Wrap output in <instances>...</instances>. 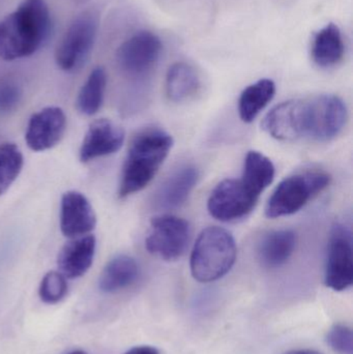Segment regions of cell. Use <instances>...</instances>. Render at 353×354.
I'll list each match as a JSON object with an SVG mask.
<instances>
[{
    "mask_svg": "<svg viewBox=\"0 0 353 354\" xmlns=\"http://www.w3.org/2000/svg\"><path fill=\"white\" fill-rule=\"evenodd\" d=\"M347 116V108L341 97L318 95L276 106L263 118L261 127L280 141L308 139L327 142L343 131Z\"/></svg>",
    "mask_w": 353,
    "mask_h": 354,
    "instance_id": "6da1fadb",
    "label": "cell"
},
{
    "mask_svg": "<svg viewBox=\"0 0 353 354\" xmlns=\"http://www.w3.org/2000/svg\"><path fill=\"white\" fill-rule=\"evenodd\" d=\"M50 26L45 0H23L0 21V58L10 62L32 55L47 39Z\"/></svg>",
    "mask_w": 353,
    "mask_h": 354,
    "instance_id": "7a4b0ae2",
    "label": "cell"
},
{
    "mask_svg": "<svg viewBox=\"0 0 353 354\" xmlns=\"http://www.w3.org/2000/svg\"><path fill=\"white\" fill-rule=\"evenodd\" d=\"M173 147L169 133L157 127L143 129L128 147L120 177L118 196L126 198L142 191L159 171Z\"/></svg>",
    "mask_w": 353,
    "mask_h": 354,
    "instance_id": "3957f363",
    "label": "cell"
},
{
    "mask_svg": "<svg viewBox=\"0 0 353 354\" xmlns=\"http://www.w3.org/2000/svg\"><path fill=\"white\" fill-rule=\"evenodd\" d=\"M238 249L231 233L220 227H209L199 234L191 254V274L200 283L223 278L236 263Z\"/></svg>",
    "mask_w": 353,
    "mask_h": 354,
    "instance_id": "277c9868",
    "label": "cell"
},
{
    "mask_svg": "<svg viewBox=\"0 0 353 354\" xmlns=\"http://www.w3.org/2000/svg\"><path fill=\"white\" fill-rule=\"evenodd\" d=\"M330 183V174L318 170H307L286 177L269 197L265 214L269 218H276L296 214L327 189Z\"/></svg>",
    "mask_w": 353,
    "mask_h": 354,
    "instance_id": "5b68a950",
    "label": "cell"
},
{
    "mask_svg": "<svg viewBox=\"0 0 353 354\" xmlns=\"http://www.w3.org/2000/svg\"><path fill=\"white\" fill-rule=\"evenodd\" d=\"M260 195L242 177L224 179L211 192L207 209L217 220L232 222L252 212Z\"/></svg>",
    "mask_w": 353,
    "mask_h": 354,
    "instance_id": "8992f818",
    "label": "cell"
},
{
    "mask_svg": "<svg viewBox=\"0 0 353 354\" xmlns=\"http://www.w3.org/2000/svg\"><path fill=\"white\" fill-rule=\"evenodd\" d=\"M190 235V225L186 220L171 214H161L151 220L145 248L160 259L175 261L186 252Z\"/></svg>",
    "mask_w": 353,
    "mask_h": 354,
    "instance_id": "52a82bcc",
    "label": "cell"
},
{
    "mask_svg": "<svg viewBox=\"0 0 353 354\" xmlns=\"http://www.w3.org/2000/svg\"><path fill=\"white\" fill-rule=\"evenodd\" d=\"M97 26L99 21L93 12H84L73 21L56 48L58 68L70 72L83 64L93 49Z\"/></svg>",
    "mask_w": 353,
    "mask_h": 354,
    "instance_id": "ba28073f",
    "label": "cell"
},
{
    "mask_svg": "<svg viewBox=\"0 0 353 354\" xmlns=\"http://www.w3.org/2000/svg\"><path fill=\"white\" fill-rule=\"evenodd\" d=\"M325 283V286L334 291H344L352 286V231L341 223H337L331 231Z\"/></svg>",
    "mask_w": 353,
    "mask_h": 354,
    "instance_id": "9c48e42d",
    "label": "cell"
},
{
    "mask_svg": "<svg viewBox=\"0 0 353 354\" xmlns=\"http://www.w3.org/2000/svg\"><path fill=\"white\" fill-rule=\"evenodd\" d=\"M162 52L160 37L151 31H139L124 41L116 53L118 66L131 76H142L153 68Z\"/></svg>",
    "mask_w": 353,
    "mask_h": 354,
    "instance_id": "30bf717a",
    "label": "cell"
},
{
    "mask_svg": "<svg viewBox=\"0 0 353 354\" xmlns=\"http://www.w3.org/2000/svg\"><path fill=\"white\" fill-rule=\"evenodd\" d=\"M66 116L59 107H46L33 114L27 126L25 141L33 151L53 149L64 138Z\"/></svg>",
    "mask_w": 353,
    "mask_h": 354,
    "instance_id": "8fae6325",
    "label": "cell"
},
{
    "mask_svg": "<svg viewBox=\"0 0 353 354\" xmlns=\"http://www.w3.org/2000/svg\"><path fill=\"white\" fill-rule=\"evenodd\" d=\"M97 225V216L86 196L78 191L62 195L60 203V229L68 239L89 234Z\"/></svg>",
    "mask_w": 353,
    "mask_h": 354,
    "instance_id": "7c38bea8",
    "label": "cell"
},
{
    "mask_svg": "<svg viewBox=\"0 0 353 354\" xmlns=\"http://www.w3.org/2000/svg\"><path fill=\"white\" fill-rule=\"evenodd\" d=\"M124 131L111 120L102 118L91 122L80 147V161L88 163L97 158L117 153L124 142Z\"/></svg>",
    "mask_w": 353,
    "mask_h": 354,
    "instance_id": "4fadbf2b",
    "label": "cell"
},
{
    "mask_svg": "<svg viewBox=\"0 0 353 354\" xmlns=\"http://www.w3.org/2000/svg\"><path fill=\"white\" fill-rule=\"evenodd\" d=\"M97 239L93 235L72 239L60 250L57 257L59 272L68 279L84 276L93 266Z\"/></svg>",
    "mask_w": 353,
    "mask_h": 354,
    "instance_id": "5bb4252c",
    "label": "cell"
},
{
    "mask_svg": "<svg viewBox=\"0 0 353 354\" xmlns=\"http://www.w3.org/2000/svg\"><path fill=\"white\" fill-rule=\"evenodd\" d=\"M198 178L199 171L195 166L178 168L160 187L155 198L158 206L164 209L180 207L188 199Z\"/></svg>",
    "mask_w": 353,
    "mask_h": 354,
    "instance_id": "9a60e30c",
    "label": "cell"
},
{
    "mask_svg": "<svg viewBox=\"0 0 353 354\" xmlns=\"http://www.w3.org/2000/svg\"><path fill=\"white\" fill-rule=\"evenodd\" d=\"M296 248V234L292 230H275L267 233L261 239L257 249L263 266L278 268L292 257Z\"/></svg>",
    "mask_w": 353,
    "mask_h": 354,
    "instance_id": "2e32d148",
    "label": "cell"
},
{
    "mask_svg": "<svg viewBox=\"0 0 353 354\" xmlns=\"http://www.w3.org/2000/svg\"><path fill=\"white\" fill-rule=\"evenodd\" d=\"M345 46L338 25H325L313 37L311 55L313 62L321 68H331L339 64L344 57Z\"/></svg>",
    "mask_w": 353,
    "mask_h": 354,
    "instance_id": "e0dca14e",
    "label": "cell"
},
{
    "mask_svg": "<svg viewBox=\"0 0 353 354\" xmlns=\"http://www.w3.org/2000/svg\"><path fill=\"white\" fill-rule=\"evenodd\" d=\"M139 277V266L134 258L118 255L112 258L102 272L99 287L103 292L114 293L128 288Z\"/></svg>",
    "mask_w": 353,
    "mask_h": 354,
    "instance_id": "ac0fdd59",
    "label": "cell"
},
{
    "mask_svg": "<svg viewBox=\"0 0 353 354\" xmlns=\"http://www.w3.org/2000/svg\"><path fill=\"white\" fill-rule=\"evenodd\" d=\"M200 88L196 70L187 62H176L170 66L166 76V93L170 101L180 103L194 97Z\"/></svg>",
    "mask_w": 353,
    "mask_h": 354,
    "instance_id": "d6986e66",
    "label": "cell"
},
{
    "mask_svg": "<svg viewBox=\"0 0 353 354\" xmlns=\"http://www.w3.org/2000/svg\"><path fill=\"white\" fill-rule=\"evenodd\" d=\"M276 93V84L271 79H261L244 89L238 100V113L246 124L252 122L269 105Z\"/></svg>",
    "mask_w": 353,
    "mask_h": 354,
    "instance_id": "ffe728a7",
    "label": "cell"
},
{
    "mask_svg": "<svg viewBox=\"0 0 353 354\" xmlns=\"http://www.w3.org/2000/svg\"><path fill=\"white\" fill-rule=\"evenodd\" d=\"M107 74L102 66L93 68L77 97V109L83 115L93 116L103 105Z\"/></svg>",
    "mask_w": 353,
    "mask_h": 354,
    "instance_id": "44dd1931",
    "label": "cell"
},
{
    "mask_svg": "<svg viewBox=\"0 0 353 354\" xmlns=\"http://www.w3.org/2000/svg\"><path fill=\"white\" fill-rule=\"evenodd\" d=\"M273 162L259 151H249L245 159L242 178L246 179L257 192H263L271 185L275 177Z\"/></svg>",
    "mask_w": 353,
    "mask_h": 354,
    "instance_id": "7402d4cb",
    "label": "cell"
},
{
    "mask_svg": "<svg viewBox=\"0 0 353 354\" xmlns=\"http://www.w3.org/2000/svg\"><path fill=\"white\" fill-rule=\"evenodd\" d=\"M24 158L15 143L0 145V196L3 195L22 171Z\"/></svg>",
    "mask_w": 353,
    "mask_h": 354,
    "instance_id": "603a6c76",
    "label": "cell"
},
{
    "mask_svg": "<svg viewBox=\"0 0 353 354\" xmlns=\"http://www.w3.org/2000/svg\"><path fill=\"white\" fill-rule=\"evenodd\" d=\"M68 292L66 278L60 272H49L39 285V295L44 303L53 305L61 301Z\"/></svg>",
    "mask_w": 353,
    "mask_h": 354,
    "instance_id": "cb8c5ba5",
    "label": "cell"
},
{
    "mask_svg": "<svg viewBox=\"0 0 353 354\" xmlns=\"http://www.w3.org/2000/svg\"><path fill=\"white\" fill-rule=\"evenodd\" d=\"M327 343L334 353L353 354V335L352 328L343 324H337L330 328Z\"/></svg>",
    "mask_w": 353,
    "mask_h": 354,
    "instance_id": "d4e9b609",
    "label": "cell"
},
{
    "mask_svg": "<svg viewBox=\"0 0 353 354\" xmlns=\"http://www.w3.org/2000/svg\"><path fill=\"white\" fill-rule=\"evenodd\" d=\"M22 91L14 81H0V113L14 111L21 102Z\"/></svg>",
    "mask_w": 353,
    "mask_h": 354,
    "instance_id": "484cf974",
    "label": "cell"
},
{
    "mask_svg": "<svg viewBox=\"0 0 353 354\" xmlns=\"http://www.w3.org/2000/svg\"><path fill=\"white\" fill-rule=\"evenodd\" d=\"M124 354H161V353L155 347L143 345V346L133 347Z\"/></svg>",
    "mask_w": 353,
    "mask_h": 354,
    "instance_id": "4316f807",
    "label": "cell"
},
{
    "mask_svg": "<svg viewBox=\"0 0 353 354\" xmlns=\"http://www.w3.org/2000/svg\"><path fill=\"white\" fill-rule=\"evenodd\" d=\"M283 354H323L318 351L314 349H296V351H288Z\"/></svg>",
    "mask_w": 353,
    "mask_h": 354,
    "instance_id": "83f0119b",
    "label": "cell"
},
{
    "mask_svg": "<svg viewBox=\"0 0 353 354\" xmlns=\"http://www.w3.org/2000/svg\"><path fill=\"white\" fill-rule=\"evenodd\" d=\"M68 354H88V353H87L86 351H72V353H70Z\"/></svg>",
    "mask_w": 353,
    "mask_h": 354,
    "instance_id": "f1b7e54d",
    "label": "cell"
}]
</instances>
